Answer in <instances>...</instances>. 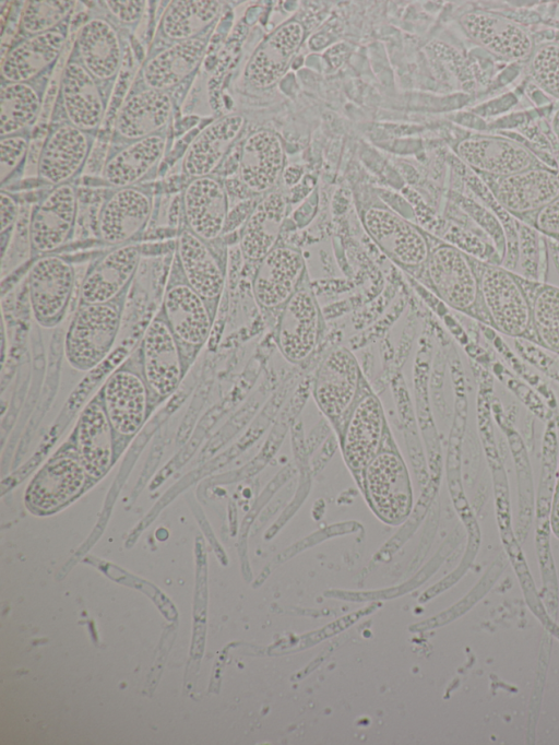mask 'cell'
<instances>
[{"label":"cell","mask_w":559,"mask_h":745,"mask_svg":"<svg viewBox=\"0 0 559 745\" xmlns=\"http://www.w3.org/2000/svg\"><path fill=\"white\" fill-rule=\"evenodd\" d=\"M86 471L70 457L48 462L32 480L26 490L27 504L38 511H50L69 501L83 487Z\"/></svg>","instance_id":"28"},{"label":"cell","mask_w":559,"mask_h":745,"mask_svg":"<svg viewBox=\"0 0 559 745\" xmlns=\"http://www.w3.org/2000/svg\"><path fill=\"white\" fill-rule=\"evenodd\" d=\"M166 144V131L129 142L107 157L103 179L114 189L143 185L156 175Z\"/></svg>","instance_id":"22"},{"label":"cell","mask_w":559,"mask_h":745,"mask_svg":"<svg viewBox=\"0 0 559 745\" xmlns=\"http://www.w3.org/2000/svg\"><path fill=\"white\" fill-rule=\"evenodd\" d=\"M171 115L169 93L145 87L123 102L116 117L115 132L122 140L132 142L166 131Z\"/></svg>","instance_id":"26"},{"label":"cell","mask_w":559,"mask_h":745,"mask_svg":"<svg viewBox=\"0 0 559 745\" xmlns=\"http://www.w3.org/2000/svg\"><path fill=\"white\" fill-rule=\"evenodd\" d=\"M76 1H26L21 11L20 26L27 35H36L62 25L72 13Z\"/></svg>","instance_id":"39"},{"label":"cell","mask_w":559,"mask_h":745,"mask_svg":"<svg viewBox=\"0 0 559 745\" xmlns=\"http://www.w3.org/2000/svg\"><path fill=\"white\" fill-rule=\"evenodd\" d=\"M32 82H3L0 91V135L25 132L38 117L41 93Z\"/></svg>","instance_id":"36"},{"label":"cell","mask_w":559,"mask_h":745,"mask_svg":"<svg viewBox=\"0 0 559 745\" xmlns=\"http://www.w3.org/2000/svg\"><path fill=\"white\" fill-rule=\"evenodd\" d=\"M526 293L537 345L559 355V287L519 275Z\"/></svg>","instance_id":"35"},{"label":"cell","mask_w":559,"mask_h":745,"mask_svg":"<svg viewBox=\"0 0 559 745\" xmlns=\"http://www.w3.org/2000/svg\"><path fill=\"white\" fill-rule=\"evenodd\" d=\"M420 282L450 308L490 327L473 256L450 243L435 239L430 241Z\"/></svg>","instance_id":"1"},{"label":"cell","mask_w":559,"mask_h":745,"mask_svg":"<svg viewBox=\"0 0 559 745\" xmlns=\"http://www.w3.org/2000/svg\"><path fill=\"white\" fill-rule=\"evenodd\" d=\"M221 2L210 0L171 1L160 20V31L174 42L201 36L218 16Z\"/></svg>","instance_id":"37"},{"label":"cell","mask_w":559,"mask_h":745,"mask_svg":"<svg viewBox=\"0 0 559 745\" xmlns=\"http://www.w3.org/2000/svg\"><path fill=\"white\" fill-rule=\"evenodd\" d=\"M365 487L370 505L385 522L396 523L407 513L412 489L407 469L395 453L377 454L365 468Z\"/></svg>","instance_id":"15"},{"label":"cell","mask_w":559,"mask_h":745,"mask_svg":"<svg viewBox=\"0 0 559 745\" xmlns=\"http://www.w3.org/2000/svg\"><path fill=\"white\" fill-rule=\"evenodd\" d=\"M364 226L378 247L396 265L419 281L430 250V239L396 212L370 206L362 217Z\"/></svg>","instance_id":"5"},{"label":"cell","mask_w":559,"mask_h":745,"mask_svg":"<svg viewBox=\"0 0 559 745\" xmlns=\"http://www.w3.org/2000/svg\"><path fill=\"white\" fill-rule=\"evenodd\" d=\"M68 28L59 27L26 36L17 42L2 58L3 82H32L53 64L67 39Z\"/></svg>","instance_id":"24"},{"label":"cell","mask_w":559,"mask_h":745,"mask_svg":"<svg viewBox=\"0 0 559 745\" xmlns=\"http://www.w3.org/2000/svg\"><path fill=\"white\" fill-rule=\"evenodd\" d=\"M383 412L377 397L367 394L354 407L344 438V453L354 469H365L378 454Z\"/></svg>","instance_id":"31"},{"label":"cell","mask_w":559,"mask_h":745,"mask_svg":"<svg viewBox=\"0 0 559 745\" xmlns=\"http://www.w3.org/2000/svg\"><path fill=\"white\" fill-rule=\"evenodd\" d=\"M306 273L301 253L289 247H274L257 268L252 293L264 311L282 310L296 292Z\"/></svg>","instance_id":"18"},{"label":"cell","mask_w":559,"mask_h":745,"mask_svg":"<svg viewBox=\"0 0 559 745\" xmlns=\"http://www.w3.org/2000/svg\"><path fill=\"white\" fill-rule=\"evenodd\" d=\"M79 199L72 182L52 187L32 210L28 222L31 253L52 255L73 237Z\"/></svg>","instance_id":"8"},{"label":"cell","mask_w":559,"mask_h":745,"mask_svg":"<svg viewBox=\"0 0 559 745\" xmlns=\"http://www.w3.org/2000/svg\"><path fill=\"white\" fill-rule=\"evenodd\" d=\"M516 232L518 263L514 273L530 281L546 282L548 272L547 238L518 220Z\"/></svg>","instance_id":"38"},{"label":"cell","mask_w":559,"mask_h":745,"mask_svg":"<svg viewBox=\"0 0 559 745\" xmlns=\"http://www.w3.org/2000/svg\"><path fill=\"white\" fill-rule=\"evenodd\" d=\"M253 209H254V206L252 208V200H247V201L239 203L228 214L226 227H225V233L233 230L236 226H238L243 221L246 222Z\"/></svg>","instance_id":"45"},{"label":"cell","mask_w":559,"mask_h":745,"mask_svg":"<svg viewBox=\"0 0 559 745\" xmlns=\"http://www.w3.org/2000/svg\"><path fill=\"white\" fill-rule=\"evenodd\" d=\"M497 203L516 220L559 198V169L530 168L506 176L477 175Z\"/></svg>","instance_id":"9"},{"label":"cell","mask_w":559,"mask_h":745,"mask_svg":"<svg viewBox=\"0 0 559 745\" xmlns=\"http://www.w3.org/2000/svg\"><path fill=\"white\" fill-rule=\"evenodd\" d=\"M78 60L98 81H111L122 61L118 31L105 17H92L81 25L75 38Z\"/></svg>","instance_id":"25"},{"label":"cell","mask_w":559,"mask_h":745,"mask_svg":"<svg viewBox=\"0 0 559 745\" xmlns=\"http://www.w3.org/2000/svg\"><path fill=\"white\" fill-rule=\"evenodd\" d=\"M124 301L78 306L64 339V354L73 368L86 371L106 357L118 335Z\"/></svg>","instance_id":"3"},{"label":"cell","mask_w":559,"mask_h":745,"mask_svg":"<svg viewBox=\"0 0 559 745\" xmlns=\"http://www.w3.org/2000/svg\"><path fill=\"white\" fill-rule=\"evenodd\" d=\"M360 370L355 356L344 347L332 351L319 367L313 394L321 411L340 418L352 406L358 392Z\"/></svg>","instance_id":"21"},{"label":"cell","mask_w":559,"mask_h":745,"mask_svg":"<svg viewBox=\"0 0 559 745\" xmlns=\"http://www.w3.org/2000/svg\"><path fill=\"white\" fill-rule=\"evenodd\" d=\"M300 177V170L294 167V173H292V168L289 167L286 169L285 173V180L288 185L295 184Z\"/></svg>","instance_id":"48"},{"label":"cell","mask_w":559,"mask_h":745,"mask_svg":"<svg viewBox=\"0 0 559 745\" xmlns=\"http://www.w3.org/2000/svg\"><path fill=\"white\" fill-rule=\"evenodd\" d=\"M283 166L278 138L267 131L251 134L240 152L239 178L249 191L263 192L276 182Z\"/></svg>","instance_id":"32"},{"label":"cell","mask_w":559,"mask_h":745,"mask_svg":"<svg viewBox=\"0 0 559 745\" xmlns=\"http://www.w3.org/2000/svg\"><path fill=\"white\" fill-rule=\"evenodd\" d=\"M240 115H227L213 120L189 144L182 170L190 178L214 175L243 126Z\"/></svg>","instance_id":"27"},{"label":"cell","mask_w":559,"mask_h":745,"mask_svg":"<svg viewBox=\"0 0 559 745\" xmlns=\"http://www.w3.org/2000/svg\"><path fill=\"white\" fill-rule=\"evenodd\" d=\"M19 202L10 192L1 189L0 192V235L1 255L5 256L9 240L13 234L19 217Z\"/></svg>","instance_id":"43"},{"label":"cell","mask_w":559,"mask_h":745,"mask_svg":"<svg viewBox=\"0 0 559 745\" xmlns=\"http://www.w3.org/2000/svg\"><path fill=\"white\" fill-rule=\"evenodd\" d=\"M141 262L135 244L112 247L87 269L79 292V306L127 298Z\"/></svg>","instance_id":"12"},{"label":"cell","mask_w":559,"mask_h":745,"mask_svg":"<svg viewBox=\"0 0 559 745\" xmlns=\"http://www.w3.org/2000/svg\"><path fill=\"white\" fill-rule=\"evenodd\" d=\"M530 72L542 90L559 99V44L545 43L534 48Z\"/></svg>","instance_id":"40"},{"label":"cell","mask_w":559,"mask_h":745,"mask_svg":"<svg viewBox=\"0 0 559 745\" xmlns=\"http://www.w3.org/2000/svg\"><path fill=\"white\" fill-rule=\"evenodd\" d=\"M285 206L284 197L276 192L254 206L240 234V250L247 260L261 261L274 248Z\"/></svg>","instance_id":"34"},{"label":"cell","mask_w":559,"mask_h":745,"mask_svg":"<svg viewBox=\"0 0 559 745\" xmlns=\"http://www.w3.org/2000/svg\"><path fill=\"white\" fill-rule=\"evenodd\" d=\"M554 240H556L557 243H559V238H557V239H554Z\"/></svg>","instance_id":"50"},{"label":"cell","mask_w":559,"mask_h":745,"mask_svg":"<svg viewBox=\"0 0 559 745\" xmlns=\"http://www.w3.org/2000/svg\"><path fill=\"white\" fill-rule=\"evenodd\" d=\"M556 130H557V132H558V135H559V126H557Z\"/></svg>","instance_id":"49"},{"label":"cell","mask_w":559,"mask_h":745,"mask_svg":"<svg viewBox=\"0 0 559 745\" xmlns=\"http://www.w3.org/2000/svg\"><path fill=\"white\" fill-rule=\"evenodd\" d=\"M159 310L187 355L206 341L217 314L188 284L174 259Z\"/></svg>","instance_id":"4"},{"label":"cell","mask_w":559,"mask_h":745,"mask_svg":"<svg viewBox=\"0 0 559 745\" xmlns=\"http://www.w3.org/2000/svg\"><path fill=\"white\" fill-rule=\"evenodd\" d=\"M547 245H548V250L550 252V257L552 259L554 265H555L557 273L559 275V243H557L556 240H554L551 238H547Z\"/></svg>","instance_id":"47"},{"label":"cell","mask_w":559,"mask_h":745,"mask_svg":"<svg viewBox=\"0 0 559 745\" xmlns=\"http://www.w3.org/2000/svg\"><path fill=\"white\" fill-rule=\"evenodd\" d=\"M60 97L68 122L93 134L103 120L105 98L98 81L78 59L64 66Z\"/></svg>","instance_id":"23"},{"label":"cell","mask_w":559,"mask_h":745,"mask_svg":"<svg viewBox=\"0 0 559 745\" xmlns=\"http://www.w3.org/2000/svg\"><path fill=\"white\" fill-rule=\"evenodd\" d=\"M558 477H559V469H558Z\"/></svg>","instance_id":"51"},{"label":"cell","mask_w":559,"mask_h":745,"mask_svg":"<svg viewBox=\"0 0 559 745\" xmlns=\"http://www.w3.org/2000/svg\"><path fill=\"white\" fill-rule=\"evenodd\" d=\"M180 213L186 226L206 241L221 240L229 214L227 187L216 175L192 178L182 190Z\"/></svg>","instance_id":"13"},{"label":"cell","mask_w":559,"mask_h":745,"mask_svg":"<svg viewBox=\"0 0 559 745\" xmlns=\"http://www.w3.org/2000/svg\"><path fill=\"white\" fill-rule=\"evenodd\" d=\"M152 395L142 372L122 367L110 375L102 389V403L112 428L122 435L135 433Z\"/></svg>","instance_id":"19"},{"label":"cell","mask_w":559,"mask_h":745,"mask_svg":"<svg viewBox=\"0 0 559 745\" xmlns=\"http://www.w3.org/2000/svg\"><path fill=\"white\" fill-rule=\"evenodd\" d=\"M28 146L29 135L26 131L0 137V182L2 187L22 168Z\"/></svg>","instance_id":"41"},{"label":"cell","mask_w":559,"mask_h":745,"mask_svg":"<svg viewBox=\"0 0 559 745\" xmlns=\"http://www.w3.org/2000/svg\"><path fill=\"white\" fill-rule=\"evenodd\" d=\"M455 152L476 175L506 176L549 166L526 146L499 135H469L457 143Z\"/></svg>","instance_id":"14"},{"label":"cell","mask_w":559,"mask_h":745,"mask_svg":"<svg viewBox=\"0 0 559 745\" xmlns=\"http://www.w3.org/2000/svg\"><path fill=\"white\" fill-rule=\"evenodd\" d=\"M518 221L531 226L547 238H559V198Z\"/></svg>","instance_id":"42"},{"label":"cell","mask_w":559,"mask_h":745,"mask_svg":"<svg viewBox=\"0 0 559 745\" xmlns=\"http://www.w3.org/2000/svg\"><path fill=\"white\" fill-rule=\"evenodd\" d=\"M185 354L160 310L150 322L141 343V372L154 397L166 398L183 375Z\"/></svg>","instance_id":"11"},{"label":"cell","mask_w":559,"mask_h":745,"mask_svg":"<svg viewBox=\"0 0 559 745\" xmlns=\"http://www.w3.org/2000/svg\"><path fill=\"white\" fill-rule=\"evenodd\" d=\"M75 286V271L64 258L41 256L27 275L29 306L35 321L45 329L57 327L64 318Z\"/></svg>","instance_id":"7"},{"label":"cell","mask_w":559,"mask_h":745,"mask_svg":"<svg viewBox=\"0 0 559 745\" xmlns=\"http://www.w3.org/2000/svg\"><path fill=\"white\" fill-rule=\"evenodd\" d=\"M302 34V27L297 22L280 27L252 56L246 69L248 81L259 87L276 82L299 46Z\"/></svg>","instance_id":"33"},{"label":"cell","mask_w":559,"mask_h":745,"mask_svg":"<svg viewBox=\"0 0 559 745\" xmlns=\"http://www.w3.org/2000/svg\"><path fill=\"white\" fill-rule=\"evenodd\" d=\"M80 462L92 477H100L112 460V426L98 400L82 411L76 428Z\"/></svg>","instance_id":"30"},{"label":"cell","mask_w":559,"mask_h":745,"mask_svg":"<svg viewBox=\"0 0 559 745\" xmlns=\"http://www.w3.org/2000/svg\"><path fill=\"white\" fill-rule=\"evenodd\" d=\"M460 24L465 34L491 55L511 61L530 59L534 43L519 23L497 13L475 11L464 14Z\"/></svg>","instance_id":"20"},{"label":"cell","mask_w":559,"mask_h":745,"mask_svg":"<svg viewBox=\"0 0 559 745\" xmlns=\"http://www.w3.org/2000/svg\"><path fill=\"white\" fill-rule=\"evenodd\" d=\"M206 37L174 42L146 60L142 69L145 87L166 91L180 84L200 66L206 49Z\"/></svg>","instance_id":"29"},{"label":"cell","mask_w":559,"mask_h":745,"mask_svg":"<svg viewBox=\"0 0 559 745\" xmlns=\"http://www.w3.org/2000/svg\"><path fill=\"white\" fill-rule=\"evenodd\" d=\"M153 212V191L148 185L114 189L103 201L96 220L98 239L118 247L140 236Z\"/></svg>","instance_id":"10"},{"label":"cell","mask_w":559,"mask_h":745,"mask_svg":"<svg viewBox=\"0 0 559 745\" xmlns=\"http://www.w3.org/2000/svg\"><path fill=\"white\" fill-rule=\"evenodd\" d=\"M280 314L277 324L278 347L289 362L299 363L314 350L322 317L318 301L307 281L302 280Z\"/></svg>","instance_id":"16"},{"label":"cell","mask_w":559,"mask_h":745,"mask_svg":"<svg viewBox=\"0 0 559 745\" xmlns=\"http://www.w3.org/2000/svg\"><path fill=\"white\" fill-rule=\"evenodd\" d=\"M94 137L64 121L49 131L37 162L38 178L52 187L71 182L82 170Z\"/></svg>","instance_id":"17"},{"label":"cell","mask_w":559,"mask_h":745,"mask_svg":"<svg viewBox=\"0 0 559 745\" xmlns=\"http://www.w3.org/2000/svg\"><path fill=\"white\" fill-rule=\"evenodd\" d=\"M173 259L188 284L217 312L227 268V250L221 240H203L182 225Z\"/></svg>","instance_id":"6"},{"label":"cell","mask_w":559,"mask_h":745,"mask_svg":"<svg viewBox=\"0 0 559 745\" xmlns=\"http://www.w3.org/2000/svg\"><path fill=\"white\" fill-rule=\"evenodd\" d=\"M474 264L490 327L504 335L537 344L530 303L519 275L501 264L475 257Z\"/></svg>","instance_id":"2"},{"label":"cell","mask_w":559,"mask_h":745,"mask_svg":"<svg viewBox=\"0 0 559 745\" xmlns=\"http://www.w3.org/2000/svg\"><path fill=\"white\" fill-rule=\"evenodd\" d=\"M551 528L554 533L559 537V477L552 502Z\"/></svg>","instance_id":"46"},{"label":"cell","mask_w":559,"mask_h":745,"mask_svg":"<svg viewBox=\"0 0 559 745\" xmlns=\"http://www.w3.org/2000/svg\"><path fill=\"white\" fill-rule=\"evenodd\" d=\"M107 11L120 23H136L143 14L145 1H103Z\"/></svg>","instance_id":"44"}]
</instances>
